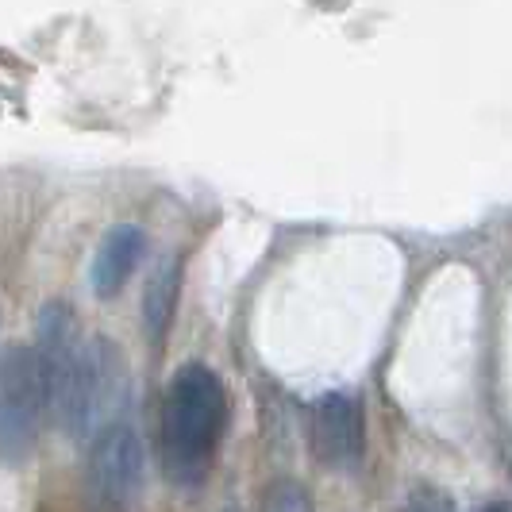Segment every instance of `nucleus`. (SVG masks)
I'll return each instance as SVG.
<instances>
[{"instance_id":"nucleus-1","label":"nucleus","mask_w":512,"mask_h":512,"mask_svg":"<svg viewBox=\"0 0 512 512\" xmlns=\"http://www.w3.org/2000/svg\"><path fill=\"white\" fill-rule=\"evenodd\" d=\"M228 416V389L212 366L185 362L170 378L158 424V451H162V470L174 486H205V478L220 459Z\"/></svg>"},{"instance_id":"nucleus-2","label":"nucleus","mask_w":512,"mask_h":512,"mask_svg":"<svg viewBox=\"0 0 512 512\" xmlns=\"http://www.w3.org/2000/svg\"><path fill=\"white\" fill-rule=\"evenodd\" d=\"M128 385V362L120 355V347L104 335L85 339L74 393H70V405L62 412L58 428H66L77 439H97L101 432L116 428L128 405Z\"/></svg>"},{"instance_id":"nucleus-3","label":"nucleus","mask_w":512,"mask_h":512,"mask_svg":"<svg viewBox=\"0 0 512 512\" xmlns=\"http://www.w3.org/2000/svg\"><path fill=\"white\" fill-rule=\"evenodd\" d=\"M47 393L35 351L27 343H12L0 359V462L24 466L43 432Z\"/></svg>"},{"instance_id":"nucleus-4","label":"nucleus","mask_w":512,"mask_h":512,"mask_svg":"<svg viewBox=\"0 0 512 512\" xmlns=\"http://www.w3.org/2000/svg\"><path fill=\"white\" fill-rule=\"evenodd\" d=\"M143 497V443L128 424H116L93 439L85 462L89 512H135Z\"/></svg>"},{"instance_id":"nucleus-5","label":"nucleus","mask_w":512,"mask_h":512,"mask_svg":"<svg viewBox=\"0 0 512 512\" xmlns=\"http://www.w3.org/2000/svg\"><path fill=\"white\" fill-rule=\"evenodd\" d=\"M308 443L320 466L328 470H359L366 455V420L359 397L351 393H324L308 412Z\"/></svg>"},{"instance_id":"nucleus-6","label":"nucleus","mask_w":512,"mask_h":512,"mask_svg":"<svg viewBox=\"0 0 512 512\" xmlns=\"http://www.w3.org/2000/svg\"><path fill=\"white\" fill-rule=\"evenodd\" d=\"M147 258V231L139 224H116L101 239L97 255H93V270H89V282H93V293L112 301L128 278L139 270V262Z\"/></svg>"},{"instance_id":"nucleus-7","label":"nucleus","mask_w":512,"mask_h":512,"mask_svg":"<svg viewBox=\"0 0 512 512\" xmlns=\"http://www.w3.org/2000/svg\"><path fill=\"white\" fill-rule=\"evenodd\" d=\"M181 297V255L158 262V270L151 274V282L143 289V328L154 347L166 343L170 324H174V312H178Z\"/></svg>"},{"instance_id":"nucleus-8","label":"nucleus","mask_w":512,"mask_h":512,"mask_svg":"<svg viewBox=\"0 0 512 512\" xmlns=\"http://www.w3.org/2000/svg\"><path fill=\"white\" fill-rule=\"evenodd\" d=\"M258 509L262 512H316V505H312V497H308V489L301 486V482L278 478V482L266 486Z\"/></svg>"},{"instance_id":"nucleus-9","label":"nucleus","mask_w":512,"mask_h":512,"mask_svg":"<svg viewBox=\"0 0 512 512\" xmlns=\"http://www.w3.org/2000/svg\"><path fill=\"white\" fill-rule=\"evenodd\" d=\"M405 512H455V501L439 486H416L405 501Z\"/></svg>"},{"instance_id":"nucleus-10","label":"nucleus","mask_w":512,"mask_h":512,"mask_svg":"<svg viewBox=\"0 0 512 512\" xmlns=\"http://www.w3.org/2000/svg\"><path fill=\"white\" fill-rule=\"evenodd\" d=\"M486 512H512L509 505H501V501H493V505H486Z\"/></svg>"},{"instance_id":"nucleus-11","label":"nucleus","mask_w":512,"mask_h":512,"mask_svg":"<svg viewBox=\"0 0 512 512\" xmlns=\"http://www.w3.org/2000/svg\"><path fill=\"white\" fill-rule=\"evenodd\" d=\"M228 512H235V509H228Z\"/></svg>"}]
</instances>
